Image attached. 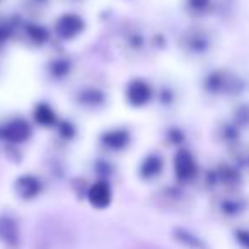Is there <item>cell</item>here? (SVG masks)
<instances>
[{"label": "cell", "instance_id": "1", "mask_svg": "<svg viewBox=\"0 0 249 249\" xmlns=\"http://www.w3.org/2000/svg\"><path fill=\"white\" fill-rule=\"evenodd\" d=\"M33 128L24 118H14L7 123L0 124V140L7 143H24L31 139Z\"/></svg>", "mask_w": 249, "mask_h": 249}, {"label": "cell", "instance_id": "2", "mask_svg": "<svg viewBox=\"0 0 249 249\" xmlns=\"http://www.w3.org/2000/svg\"><path fill=\"white\" fill-rule=\"evenodd\" d=\"M174 174L179 183H190L196 178L198 164L188 149H179L174 156Z\"/></svg>", "mask_w": 249, "mask_h": 249}, {"label": "cell", "instance_id": "3", "mask_svg": "<svg viewBox=\"0 0 249 249\" xmlns=\"http://www.w3.org/2000/svg\"><path fill=\"white\" fill-rule=\"evenodd\" d=\"M84 29H86L84 19L79 14H72V12L60 16L55 22V35L63 41H70V39L77 38Z\"/></svg>", "mask_w": 249, "mask_h": 249}, {"label": "cell", "instance_id": "4", "mask_svg": "<svg viewBox=\"0 0 249 249\" xmlns=\"http://www.w3.org/2000/svg\"><path fill=\"white\" fill-rule=\"evenodd\" d=\"M239 79L232 75L227 70H215L205 80V87L212 94H222V92H232L237 89Z\"/></svg>", "mask_w": 249, "mask_h": 249}, {"label": "cell", "instance_id": "5", "mask_svg": "<svg viewBox=\"0 0 249 249\" xmlns=\"http://www.w3.org/2000/svg\"><path fill=\"white\" fill-rule=\"evenodd\" d=\"M154 90L147 80L143 79H133L126 87V101L133 107H143L152 101Z\"/></svg>", "mask_w": 249, "mask_h": 249}, {"label": "cell", "instance_id": "6", "mask_svg": "<svg viewBox=\"0 0 249 249\" xmlns=\"http://www.w3.org/2000/svg\"><path fill=\"white\" fill-rule=\"evenodd\" d=\"M87 200L94 208H107L113 200V190L111 184L106 179H97L94 184H90V188L87 190Z\"/></svg>", "mask_w": 249, "mask_h": 249}, {"label": "cell", "instance_id": "7", "mask_svg": "<svg viewBox=\"0 0 249 249\" xmlns=\"http://www.w3.org/2000/svg\"><path fill=\"white\" fill-rule=\"evenodd\" d=\"M41 181L35 174H22L14 183V191L21 200H35L41 193Z\"/></svg>", "mask_w": 249, "mask_h": 249}, {"label": "cell", "instance_id": "8", "mask_svg": "<svg viewBox=\"0 0 249 249\" xmlns=\"http://www.w3.org/2000/svg\"><path fill=\"white\" fill-rule=\"evenodd\" d=\"M0 241L4 244L16 248L21 242V229H19V222L12 215H0Z\"/></svg>", "mask_w": 249, "mask_h": 249}, {"label": "cell", "instance_id": "9", "mask_svg": "<svg viewBox=\"0 0 249 249\" xmlns=\"http://www.w3.org/2000/svg\"><path fill=\"white\" fill-rule=\"evenodd\" d=\"M130 132L124 128H111L101 135V145L109 150H124L130 145Z\"/></svg>", "mask_w": 249, "mask_h": 249}, {"label": "cell", "instance_id": "10", "mask_svg": "<svg viewBox=\"0 0 249 249\" xmlns=\"http://www.w3.org/2000/svg\"><path fill=\"white\" fill-rule=\"evenodd\" d=\"M162 169H164L162 157H160L159 154L152 152L142 160L139 173H140V178H142V179L150 181V179H156V178L162 173Z\"/></svg>", "mask_w": 249, "mask_h": 249}, {"label": "cell", "instance_id": "11", "mask_svg": "<svg viewBox=\"0 0 249 249\" xmlns=\"http://www.w3.org/2000/svg\"><path fill=\"white\" fill-rule=\"evenodd\" d=\"M183 45L186 52H191L195 55H201L210 46V38L201 31H188L183 36Z\"/></svg>", "mask_w": 249, "mask_h": 249}, {"label": "cell", "instance_id": "12", "mask_svg": "<svg viewBox=\"0 0 249 249\" xmlns=\"http://www.w3.org/2000/svg\"><path fill=\"white\" fill-rule=\"evenodd\" d=\"M33 118L35 121L39 124V126H45V128H52V126H56L58 124V118H56V113L53 111V107L46 103H38L33 111Z\"/></svg>", "mask_w": 249, "mask_h": 249}, {"label": "cell", "instance_id": "13", "mask_svg": "<svg viewBox=\"0 0 249 249\" xmlns=\"http://www.w3.org/2000/svg\"><path fill=\"white\" fill-rule=\"evenodd\" d=\"M173 234H174V239H176L181 246H184V248H188V249H208L207 242H205L200 235L195 234V232L188 231V229H181V227L174 229Z\"/></svg>", "mask_w": 249, "mask_h": 249}, {"label": "cell", "instance_id": "14", "mask_svg": "<svg viewBox=\"0 0 249 249\" xmlns=\"http://www.w3.org/2000/svg\"><path fill=\"white\" fill-rule=\"evenodd\" d=\"M104 99H106V97H104L103 90L94 89V87H87L82 92H79V103H82L84 106H89V107L103 106Z\"/></svg>", "mask_w": 249, "mask_h": 249}, {"label": "cell", "instance_id": "15", "mask_svg": "<svg viewBox=\"0 0 249 249\" xmlns=\"http://www.w3.org/2000/svg\"><path fill=\"white\" fill-rule=\"evenodd\" d=\"M246 210V203L242 200H235V198H227V200H222L220 203V212L227 217H235V215L242 213Z\"/></svg>", "mask_w": 249, "mask_h": 249}, {"label": "cell", "instance_id": "16", "mask_svg": "<svg viewBox=\"0 0 249 249\" xmlns=\"http://www.w3.org/2000/svg\"><path fill=\"white\" fill-rule=\"evenodd\" d=\"M26 35H28V38L31 39L33 43H36V45H45L50 38L48 29H45L43 26H38V24H26Z\"/></svg>", "mask_w": 249, "mask_h": 249}, {"label": "cell", "instance_id": "17", "mask_svg": "<svg viewBox=\"0 0 249 249\" xmlns=\"http://www.w3.org/2000/svg\"><path fill=\"white\" fill-rule=\"evenodd\" d=\"M50 70H52V75L53 77H62L69 75L70 72V62L67 58H58V60H53L52 65H50Z\"/></svg>", "mask_w": 249, "mask_h": 249}, {"label": "cell", "instance_id": "18", "mask_svg": "<svg viewBox=\"0 0 249 249\" xmlns=\"http://www.w3.org/2000/svg\"><path fill=\"white\" fill-rule=\"evenodd\" d=\"M212 0H186V5L193 14H203L210 7Z\"/></svg>", "mask_w": 249, "mask_h": 249}, {"label": "cell", "instance_id": "19", "mask_svg": "<svg viewBox=\"0 0 249 249\" xmlns=\"http://www.w3.org/2000/svg\"><path fill=\"white\" fill-rule=\"evenodd\" d=\"M56 128H58L60 135H62L63 139H67V140L73 139V135H75V126H73L70 121H58Z\"/></svg>", "mask_w": 249, "mask_h": 249}, {"label": "cell", "instance_id": "20", "mask_svg": "<svg viewBox=\"0 0 249 249\" xmlns=\"http://www.w3.org/2000/svg\"><path fill=\"white\" fill-rule=\"evenodd\" d=\"M235 242H237L241 248L249 249V229H237L234 232Z\"/></svg>", "mask_w": 249, "mask_h": 249}]
</instances>
